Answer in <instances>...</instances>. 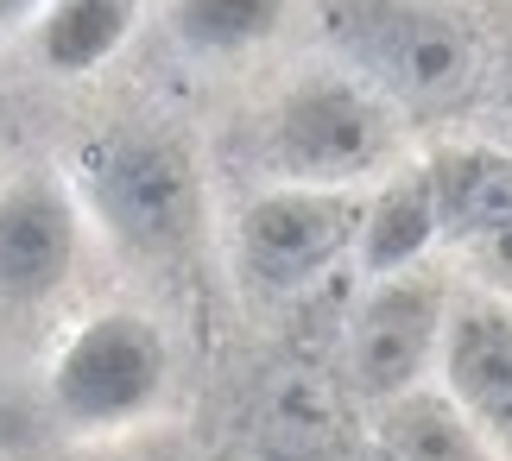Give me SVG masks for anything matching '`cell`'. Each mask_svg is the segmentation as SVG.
<instances>
[{"mask_svg": "<svg viewBox=\"0 0 512 461\" xmlns=\"http://www.w3.org/2000/svg\"><path fill=\"white\" fill-rule=\"evenodd\" d=\"M373 461H386V455H373Z\"/></svg>", "mask_w": 512, "mask_h": 461, "instance_id": "obj_17", "label": "cell"}, {"mask_svg": "<svg viewBox=\"0 0 512 461\" xmlns=\"http://www.w3.org/2000/svg\"><path fill=\"white\" fill-rule=\"evenodd\" d=\"M373 417H380V455L386 461H500L494 443L443 398L437 379L380 405Z\"/></svg>", "mask_w": 512, "mask_h": 461, "instance_id": "obj_13", "label": "cell"}, {"mask_svg": "<svg viewBox=\"0 0 512 461\" xmlns=\"http://www.w3.org/2000/svg\"><path fill=\"white\" fill-rule=\"evenodd\" d=\"M449 304H456L449 259L386 272V278H361V297H354L348 335H342V373H348L354 398H367L380 411L392 398L430 386L437 379V354H443Z\"/></svg>", "mask_w": 512, "mask_h": 461, "instance_id": "obj_7", "label": "cell"}, {"mask_svg": "<svg viewBox=\"0 0 512 461\" xmlns=\"http://www.w3.org/2000/svg\"><path fill=\"white\" fill-rule=\"evenodd\" d=\"M437 386L500 461H512V297L456 285L437 354Z\"/></svg>", "mask_w": 512, "mask_h": 461, "instance_id": "obj_9", "label": "cell"}, {"mask_svg": "<svg viewBox=\"0 0 512 461\" xmlns=\"http://www.w3.org/2000/svg\"><path fill=\"white\" fill-rule=\"evenodd\" d=\"M361 196L367 190H323V184H260L228 215V259L247 291L298 297L336 272H354L361 240Z\"/></svg>", "mask_w": 512, "mask_h": 461, "instance_id": "obj_5", "label": "cell"}, {"mask_svg": "<svg viewBox=\"0 0 512 461\" xmlns=\"http://www.w3.org/2000/svg\"><path fill=\"white\" fill-rule=\"evenodd\" d=\"M443 209V259L468 285L512 297V139L449 133L424 146Z\"/></svg>", "mask_w": 512, "mask_h": 461, "instance_id": "obj_8", "label": "cell"}, {"mask_svg": "<svg viewBox=\"0 0 512 461\" xmlns=\"http://www.w3.org/2000/svg\"><path fill=\"white\" fill-rule=\"evenodd\" d=\"M146 0H45L26 19L32 64L51 76H95L127 51Z\"/></svg>", "mask_w": 512, "mask_h": 461, "instance_id": "obj_12", "label": "cell"}, {"mask_svg": "<svg viewBox=\"0 0 512 461\" xmlns=\"http://www.w3.org/2000/svg\"><path fill=\"white\" fill-rule=\"evenodd\" d=\"M443 259V209L430 184L424 152L399 158L386 177H373L361 196V240H354V278H386Z\"/></svg>", "mask_w": 512, "mask_h": 461, "instance_id": "obj_10", "label": "cell"}, {"mask_svg": "<svg viewBox=\"0 0 512 461\" xmlns=\"http://www.w3.org/2000/svg\"><path fill=\"white\" fill-rule=\"evenodd\" d=\"M64 177L89 215V234L140 272L190 266V253L209 234L203 158L171 120H95L64 152Z\"/></svg>", "mask_w": 512, "mask_h": 461, "instance_id": "obj_2", "label": "cell"}, {"mask_svg": "<svg viewBox=\"0 0 512 461\" xmlns=\"http://www.w3.org/2000/svg\"><path fill=\"white\" fill-rule=\"evenodd\" d=\"M171 373L177 360L159 316L133 304H102L57 335L45 360V398L70 436L95 443V436H127L152 424L171 398Z\"/></svg>", "mask_w": 512, "mask_h": 461, "instance_id": "obj_4", "label": "cell"}, {"mask_svg": "<svg viewBox=\"0 0 512 461\" xmlns=\"http://www.w3.org/2000/svg\"><path fill=\"white\" fill-rule=\"evenodd\" d=\"M45 7V0H0V32H26V19Z\"/></svg>", "mask_w": 512, "mask_h": 461, "instance_id": "obj_14", "label": "cell"}, {"mask_svg": "<svg viewBox=\"0 0 512 461\" xmlns=\"http://www.w3.org/2000/svg\"><path fill=\"white\" fill-rule=\"evenodd\" d=\"M411 120L373 95L342 64H317L266 102L260 114V171L266 184H323V190H367L386 177L405 146Z\"/></svg>", "mask_w": 512, "mask_h": 461, "instance_id": "obj_3", "label": "cell"}, {"mask_svg": "<svg viewBox=\"0 0 512 461\" xmlns=\"http://www.w3.org/2000/svg\"><path fill=\"white\" fill-rule=\"evenodd\" d=\"M146 13L165 26V38L184 57H209V64H234L266 45H279L304 0H146Z\"/></svg>", "mask_w": 512, "mask_h": 461, "instance_id": "obj_11", "label": "cell"}, {"mask_svg": "<svg viewBox=\"0 0 512 461\" xmlns=\"http://www.w3.org/2000/svg\"><path fill=\"white\" fill-rule=\"evenodd\" d=\"M89 215L64 165L0 171V329H26L64 304L89 259Z\"/></svg>", "mask_w": 512, "mask_h": 461, "instance_id": "obj_6", "label": "cell"}, {"mask_svg": "<svg viewBox=\"0 0 512 461\" xmlns=\"http://www.w3.org/2000/svg\"><path fill=\"white\" fill-rule=\"evenodd\" d=\"M481 7H494V0H481Z\"/></svg>", "mask_w": 512, "mask_h": 461, "instance_id": "obj_16", "label": "cell"}, {"mask_svg": "<svg viewBox=\"0 0 512 461\" xmlns=\"http://www.w3.org/2000/svg\"><path fill=\"white\" fill-rule=\"evenodd\" d=\"M0 146H7V102H0Z\"/></svg>", "mask_w": 512, "mask_h": 461, "instance_id": "obj_15", "label": "cell"}, {"mask_svg": "<svg viewBox=\"0 0 512 461\" xmlns=\"http://www.w3.org/2000/svg\"><path fill=\"white\" fill-rule=\"evenodd\" d=\"M323 57L386 95L411 127H456L500 76L481 0H304Z\"/></svg>", "mask_w": 512, "mask_h": 461, "instance_id": "obj_1", "label": "cell"}]
</instances>
